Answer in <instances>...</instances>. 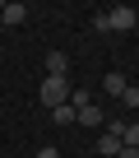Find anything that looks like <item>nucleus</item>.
I'll return each instance as SVG.
<instances>
[{"label":"nucleus","instance_id":"obj_11","mask_svg":"<svg viewBox=\"0 0 139 158\" xmlns=\"http://www.w3.org/2000/svg\"><path fill=\"white\" fill-rule=\"evenodd\" d=\"M37 158H60V149H51V144H42V149H37Z\"/></svg>","mask_w":139,"mask_h":158},{"label":"nucleus","instance_id":"obj_1","mask_svg":"<svg viewBox=\"0 0 139 158\" xmlns=\"http://www.w3.org/2000/svg\"><path fill=\"white\" fill-rule=\"evenodd\" d=\"M70 93H74V89H70V79H56V74L42 79V107H46V112L60 107V102H70Z\"/></svg>","mask_w":139,"mask_h":158},{"label":"nucleus","instance_id":"obj_12","mask_svg":"<svg viewBox=\"0 0 139 158\" xmlns=\"http://www.w3.org/2000/svg\"><path fill=\"white\" fill-rule=\"evenodd\" d=\"M116 158H139V149H125V144H121V153H116Z\"/></svg>","mask_w":139,"mask_h":158},{"label":"nucleus","instance_id":"obj_6","mask_svg":"<svg viewBox=\"0 0 139 158\" xmlns=\"http://www.w3.org/2000/svg\"><path fill=\"white\" fill-rule=\"evenodd\" d=\"M97 153H102V158H116V153H121V139H116V135H102V139H97Z\"/></svg>","mask_w":139,"mask_h":158},{"label":"nucleus","instance_id":"obj_8","mask_svg":"<svg viewBox=\"0 0 139 158\" xmlns=\"http://www.w3.org/2000/svg\"><path fill=\"white\" fill-rule=\"evenodd\" d=\"M102 89H107V93H116V98H121V89H125V79H121V74H116V70H111V74H107V79H102Z\"/></svg>","mask_w":139,"mask_h":158},{"label":"nucleus","instance_id":"obj_3","mask_svg":"<svg viewBox=\"0 0 139 158\" xmlns=\"http://www.w3.org/2000/svg\"><path fill=\"white\" fill-rule=\"evenodd\" d=\"M46 74L65 79V74H70V56H65V51H46Z\"/></svg>","mask_w":139,"mask_h":158},{"label":"nucleus","instance_id":"obj_2","mask_svg":"<svg viewBox=\"0 0 139 158\" xmlns=\"http://www.w3.org/2000/svg\"><path fill=\"white\" fill-rule=\"evenodd\" d=\"M134 23H139V14H134L130 5H121V10H111V14H107V28H111V33H130Z\"/></svg>","mask_w":139,"mask_h":158},{"label":"nucleus","instance_id":"obj_5","mask_svg":"<svg viewBox=\"0 0 139 158\" xmlns=\"http://www.w3.org/2000/svg\"><path fill=\"white\" fill-rule=\"evenodd\" d=\"M28 19V5H19V0H14V5H0V23H23Z\"/></svg>","mask_w":139,"mask_h":158},{"label":"nucleus","instance_id":"obj_4","mask_svg":"<svg viewBox=\"0 0 139 158\" xmlns=\"http://www.w3.org/2000/svg\"><path fill=\"white\" fill-rule=\"evenodd\" d=\"M74 121H79V126H107V116H102V107H97V102H84Z\"/></svg>","mask_w":139,"mask_h":158},{"label":"nucleus","instance_id":"obj_9","mask_svg":"<svg viewBox=\"0 0 139 158\" xmlns=\"http://www.w3.org/2000/svg\"><path fill=\"white\" fill-rule=\"evenodd\" d=\"M121 144H125V149H139V121H134V126H125V135H121Z\"/></svg>","mask_w":139,"mask_h":158},{"label":"nucleus","instance_id":"obj_10","mask_svg":"<svg viewBox=\"0 0 139 158\" xmlns=\"http://www.w3.org/2000/svg\"><path fill=\"white\" fill-rule=\"evenodd\" d=\"M121 102H125V107H139V89L125 84V89H121Z\"/></svg>","mask_w":139,"mask_h":158},{"label":"nucleus","instance_id":"obj_7","mask_svg":"<svg viewBox=\"0 0 139 158\" xmlns=\"http://www.w3.org/2000/svg\"><path fill=\"white\" fill-rule=\"evenodd\" d=\"M51 116H56V121H60V126H70V121H74V116H79V112H74V107H70V102H60V107H51Z\"/></svg>","mask_w":139,"mask_h":158}]
</instances>
